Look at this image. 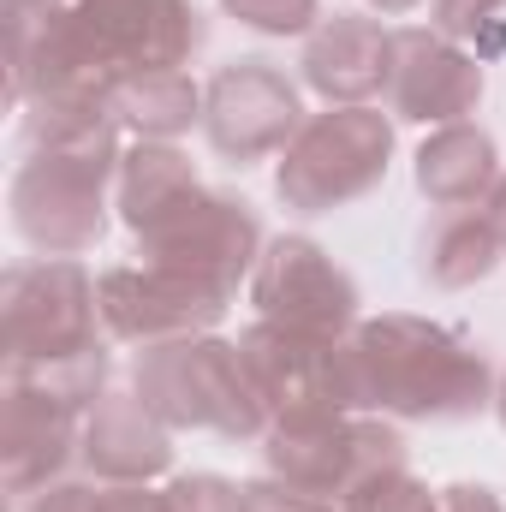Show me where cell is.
Masks as SVG:
<instances>
[{"label":"cell","mask_w":506,"mask_h":512,"mask_svg":"<svg viewBox=\"0 0 506 512\" xmlns=\"http://www.w3.org/2000/svg\"><path fill=\"white\" fill-rule=\"evenodd\" d=\"M489 358L429 322V316H364L346 334V393L352 411L405 417V423H465L495 405Z\"/></svg>","instance_id":"1"},{"label":"cell","mask_w":506,"mask_h":512,"mask_svg":"<svg viewBox=\"0 0 506 512\" xmlns=\"http://www.w3.org/2000/svg\"><path fill=\"white\" fill-rule=\"evenodd\" d=\"M126 131H96L84 143H48V149H24L6 209H12V233L42 256H84L102 245L108 233V197L120 179V143Z\"/></svg>","instance_id":"2"},{"label":"cell","mask_w":506,"mask_h":512,"mask_svg":"<svg viewBox=\"0 0 506 512\" xmlns=\"http://www.w3.org/2000/svg\"><path fill=\"white\" fill-rule=\"evenodd\" d=\"M131 387L173 435L209 429L221 441H262L274 423L239 358V340H221V334H191V340L137 352Z\"/></svg>","instance_id":"3"},{"label":"cell","mask_w":506,"mask_h":512,"mask_svg":"<svg viewBox=\"0 0 506 512\" xmlns=\"http://www.w3.org/2000/svg\"><path fill=\"white\" fill-rule=\"evenodd\" d=\"M393 167V114L381 108H322L280 149L274 197L292 215H334L370 197Z\"/></svg>","instance_id":"4"},{"label":"cell","mask_w":506,"mask_h":512,"mask_svg":"<svg viewBox=\"0 0 506 512\" xmlns=\"http://www.w3.org/2000/svg\"><path fill=\"white\" fill-rule=\"evenodd\" d=\"M262 465H268V477L340 507L358 483H370L381 471H405L411 447H405V435L387 417H370V411H310V417H274L268 423Z\"/></svg>","instance_id":"5"},{"label":"cell","mask_w":506,"mask_h":512,"mask_svg":"<svg viewBox=\"0 0 506 512\" xmlns=\"http://www.w3.org/2000/svg\"><path fill=\"white\" fill-rule=\"evenodd\" d=\"M102 292L78 256L12 262L0 280V346L6 364H48L102 346Z\"/></svg>","instance_id":"6"},{"label":"cell","mask_w":506,"mask_h":512,"mask_svg":"<svg viewBox=\"0 0 506 512\" xmlns=\"http://www.w3.org/2000/svg\"><path fill=\"white\" fill-rule=\"evenodd\" d=\"M6 18V96L24 114L42 96L114 90V72L96 60L72 0H0Z\"/></svg>","instance_id":"7"},{"label":"cell","mask_w":506,"mask_h":512,"mask_svg":"<svg viewBox=\"0 0 506 512\" xmlns=\"http://www.w3.org/2000/svg\"><path fill=\"white\" fill-rule=\"evenodd\" d=\"M262 221L245 197L233 191H197L185 209H173L155 233L137 239V256L155 262V268H173V274H191L203 286H221V292H239V280H251L256 256H262Z\"/></svg>","instance_id":"8"},{"label":"cell","mask_w":506,"mask_h":512,"mask_svg":"<svg viewBox=\"0 0 506 512\" xmlns=\"http://www.w3.org/2000/svg\"><path fill=\"white\" fill-rule=\"evenodd\" d=\"M96 292H102L108 340L137 346V352L167 346V340H191V334H215L221 316L233 310V292L203 286V280L173 274V268H155V262H126V268L96 274Z\"/></svg>","instance_id":"9"},{"label":"cell","mask_w":506,"mask_h":512,"mask_svg":"<svg viewBox=\"0 0 506 512\" xmlns=\"http://www.w3.org/2000/svg\"><path fill=\"white\" fill-rule=\"evenodd\" d=\"M298 78H286L274 60H233L203 84V137L221 161L251 167L280 155L304 126Z\"/></svg>","instance_id":"10"},{"label":"cell","mask_w":506,"mask_h":512,"mask_svg":"<svg viewBox=\"0 0 506 512\" xmlns=\"http://www.w3.org/2000/svg\"><path fill=\"white\" fill-rule=\"evenodd\" d=\"M251 304L262 322L298 328V334H352L358 316V280L322 251L310 233L268 239L251 268Z\"/></svg>","instance_id":"11"},{"label":"cell","mask_w":506,"mask_h":512,"mask_svg":"<svg viewBox=\"0 0 506 512\" xmlns=\"http://www.w3.org/2000/svg\"><path fill=\"white\" fill-rule=\"evenodd\" d=\"M239 358L251 370L268 417H310V411H352L346 393V334H298L262 322L239 334Z\"/></svg>","instance_id":"12"},{"label":"cell","mask_w":506,"mask_h":512,"mask_svg":"<svg viewBox=\"0 0 506 512\" xmlns=\"http://www.w3.org/2000/svg\"><path fill=\"white\" fill-rule=\"evenodd\" d=\"M72 6H78V24L96 60L114 78L191 66V54L209 36L197 0H72Z\"/></svg>","instance_id":"13"},{"label":"cell","mask_w":506,"mask_h":512,"mask_svg":"<svg viewBox=\"0 0 506 512\" xmlns=\"http://www.w3.org/2000/svg\"><path fill=\"white\" fill-rule=\"evenodd\" d=\"M483 102V60L465 54L435 24L393 30V72H387V108L411 126H453L471 120Z\"/></svg>","instance_id":"14"},{"label":"cell","mask_w":506,"mask_h":512,"mask_svg":"<svg viewBox=\"0 0 506 512\" xmlns=\"http://www.w3.org/2000/svg\"><path fill=\"white\" fill-rule=\"evenodd\" d=\"M387 72H393V30L370 12H328L298 54L304 90H316L328 108H370L376 96H387Z\"/></svg>","instance_id":"15"},{"label":"cell","mask_w":506,"mask_h":512,"mask_svg":"<svg viewBox=\"0 0 506 512\" xmlns=\"http://www.w3.org/2000/svg\"><path fill=\"white\" fill-rule=\"evenodd\" d=\"M78 435H84V417L54 405L48 393L24 382H6L0 393V489L12 501L72 477L78 465Z\"/></svg>","instance_id":"16"},{"label":"cell","mask_w":506,"mask_h":512,"mask_svg":"<svg viewBox=\"0 0 506 512\" xmlns=\"http://www.w3.org/2000/svg\"><path fill=\"white\" fill-rule=\"evenodd\" d=\"M78 465L102 489H114V483H155V477L173 471V429L137 399V387H108L84 411Z\"/></svg>","instance_id":"17"},{"label":"cell","mask_w":506,"mask_h":512,"mask_svg":"<svg viewBox=\"0 0 506 512\" xmlns=\"http://www.w3.org/2000/svg\"><path fill=\"white\" fill-rule=\"evenodd\" d=\"M501 173V149L477 120L435 126L411 155V179L429 197V209H483L489 191L501 185Z\"/></svg>","instance_id":"18"},{"label":"cell","mask_w":506,"mask_h":512,"mask_svg":"<svg viewBox=\"0 0 506 512\" xmlns=\"http://www.w3.org/2000/svg\"><path fill=\"white\" fill-rule=\"evenodd\" d=\"M203 191L191 155L179 143H149V137H131L126 155H120V179H114V209L126 221L131 239L155 233L173 209H185L191 197Z\"/></svg>","instance_id":"19"},{"label":"cell","mask_w":506,"mask_h":512,"mask_svg":"<svg viewBox=\"0 0 506 512\" xmlns=\"http://www.w3.org/2000/svg\"><path fill=\"white\" fill-rule=\"evenodd\" d=\"M501 233L489 227L483 209H441L423 233H417V274L435 292H465L477 280H489L501 268Z\"/></svg>","instance_id":"20"},{"label":"cell","mask_w":506,"mask_h":512,"mask_svg":"<svg viewBox=\"0 0 506 512\" xmlns=\"http://www.w3.org/2000/svg\"><path fill=\"white\" fill-rule=\"evenodd\" d=\"M108 108L126 137H149V143H173L191 126H203V84L185 72V66H167V72H131L114 78L108 90Z\"/></svg>","instance_id":"21"},{"label":"cell","mask_w":506,"mask_h":512,"mask_svg":"<svg viewBox=\"0 0 506 512\" xmlns=\"http://www.w3.org/2000/svg\"><path fill=\"white\" fill-rule=\"evenodd\" d=\"M108 376H114V358L108 346H90V352H72V358H48V364H6V382H24L36 393H48L54 405L66 411H90L102 393H108Z\"/></svg>","instance_id":"22"},{"label":"cell","mask_w":506,"mask_h":512,"mask_svg":"<svg viewBox=\"0 0 506 512\" xmlns=\"http://www.w3.org/2000/svg\"><path fill=\"white\" fill-rule=\"evenodd\" d=\"M340 512H435V489L405 465V471H381L370 483H358Z\"/></svg>","instance_id":"23"},{"label":"cell","mask_w":506,"mask_h":512,"mask_svg":"<svg viewBox=\"0 0 506 512\" xmlns=\"http://www.w3.org/2000/svg\"><path fill=\"white\" fill-rule=\"evenodd\" d=\"M227 18H239L256 36H310L328 12L322 0H221Z\"/></svg>","instance_id":"24"},{"label":"cell","mask_w":506,"mask_h":512,"mask_svg":"<svg viewBox=\"0 0 506 512\" xmlns=\"http://www.w3.org/2000/svg\"><path fill=\"white\" fill-rule=\"evenodd\" d=\"M167 512H239V483L215 471H191L167 483Z\"/></svg>","instance_id":"25"},{"label":"cell","mask_w":506,"mask_h":512,"mask_svg":"<svg viewBox=\"0 0 506 512\" xmlns=\"http://www.w3.org/2000/svg\"><path fill=\"white\" fill-rule=\"evenodd\" d=\"M239 512H340L334 501H316L280 477H256V483H239Z\"/></svg>","instance_id":"26"},{"label":"cell","mask_w":506,"mask_h":512,"mask_svg":"<svg viewBox=\"0 0 506 512\" xmlns=\"http://www.w3.org/2000/svg\"><path fill=\"white\" fill-rule=\"evenodd\" d=\"M506 12V0H429V18H435V30L441 36H453V42H465V36H483L495 18Z\"/></svg>","instance_id":"27"},{"label":"cell","mask_w":506,"mask_h":512,"mask_svg":"<svg viewBox=\"0 0 506 512\" xmlns=\"http://www.w3.org/2000/svg\"><path fill=\"white\" fill-rule=\"evenodd\" d=\"M96 495H102V483L60 477V483H48V489H36V495L12 501V512H96Z\"/></svg>","instance_id":"28"},{"label":"cell","mask_w":506,"mask_h":512,"mask_svg":"<svg viewBox=\"0 0 506 512\" xmlns=\"http://www.w3.org/2000/svg\"><path fill=\"white\" fill-rule=\"evenodd\" d=\"M96 512H167V489L155 483H114L96 495Z\"/></svg>","instance_id":"29"},{"label":"cell","mask_w":506,"mask_h":512,"mask_svg":"<svg viewBox=\"0 0 506 512\" xmlns=\"http://www.w3.org/2000/svg\"><path fill=\"white\" fill-rule=\"evenodd\" d=\"M435 512H506L489 483H447L435 489Z\"/></svg>","instance_id":"30"},{"label":"cell","mask_w":506,"mask_h":512,"mask_svg":"<svg viewBox=\"0 0 506 512\" xmlns=\"http://www.w3.org/2000/svg\"><path fill=\"white\" fill-rule=\"evenodd\" d=\"M483 215H489V227L501 233V245H506V173H501V185L489 191V203H483Z\"/></svg>","instance_id":"31"},{"label":"cell","mask_w":506,"mask_h":512,"mask_svg":"<svg viewBox=\"0 0 506 512\" xmlns=\"http://www.w3.org/2000/svg\"><path fill=\"white\" fill-rule=\"evenodd\" d=\"M370 12H381V18H405V12H417V6H429V0H364Z\"/></svg>","instance_id":"32"},{"label":"cell","mask_w":506,"mask_h":512,"mask_svg":"<svg viewBox=\"0 0 506 512\" xmlns=\"http://www.w3.org/2000/svg\"><path fill=\"white\" fill-rule=\"evenodd\" d=\"M495 417H501V429H506V376H501V387H495Z\"/></svg>","instance_id":"33"}]
</instances>
